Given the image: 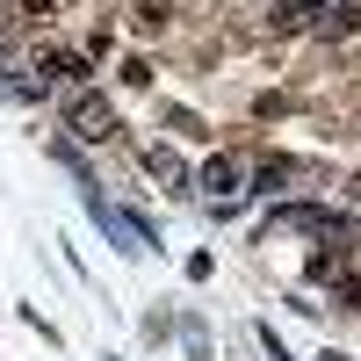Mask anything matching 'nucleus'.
<instances>
[{
	"label": "nucleus",
	"mask_w": 361,
	"mask_h": 361,
	"mask_svg": "<svg viewBox=\"0 0 361 361\" xmlns=\"http://www.w3.org/2000/svg\"><path fill=\"white\" fill-rule=\"evenodd\" d=\"M44 66H51L58 80H66V87H87V80H94V66H87V58H80V51H51V58H44Z\"/></svg>",
	"instance_id": "obj_5"
},
{
	"label": "nucleus",
	"mask_w": 361,
	"mask_h": 361,
	"mask_svg": "<svg viewBox=\"0 0 361 361\" xmlns=\"http://www.w3.org/2000/svg\"><path fill=\"white\" fill-rule=\"evenodd\" d=\"M354 202H361V180H354Z\"/></svg>",
	"instance_id": "obj_14"
},
{
	"label": "nucleus",
	"mask_w": 361,
	"mask_h": 361,
	"mask_svg": "<svg viewBox=\"0 0 361 361\" xmlns=\"http://www.w3.org/2000/svg\"><path fill=\"white\" fill-rule=\"evenodd\" d=\"M325 8H340V0H289V15L304 22V15H325Z\"/></svg>",
	"instance_id": "obj_9"
},
{
	"label": "nucleus",
	"mask_w": 361,
	"mask_h": 361,
	"mask_svg": "<svg viewBox=\"0 0 361 361\" xmlns=\"http://www.w3.org/2000/svg\"><path fill=\"white\" fill-rule=\"evenodd\" d=\"M145 166H152V180H166V188H188V166H180L173 152H159V145L145 152Z\"/></svg>",
	"instance_id": "obj_6"
},
{
	"label": "nucleus",
	"mask_w": 361,
	"mask_h": 361,
	"mask_svg": "<svg viewBox=\"0 0 361 361\" xmlns=\"http://www.w3.org/2000/svg\"><path fill=\"white\" fill-rule=\"evenodd\" d=\"M325 361H347V354H333V347H325Z\"/></svg>",
	"instance_id": "obj_13"
},
{
	"label": "nucleus",
	"mask_w": 361,
	"mask_h": 361,
	"mask_svg": "<svg viewBox=\"0 0 361 361\" xmlns=\"http://www.w3.org/2000/svg\"><path fill=\"white\" fill-rule=\"evenodd\" d=\"M260 347H267V361H289V354H282V340H275V325H260Z\"/></svg>",
	"instance_id": "obj_10"
},
{
	"label": "nucleus",
	"mask_w": 361,
	"mask_h": 361,
	"mask_svg": "<svg viewBox=\"0 0 361 361\" xmlns=\"http://www.w3.org/2000/svg\"><path fill=\"white\" fill-rule=\"evenodd\" d=\"M282 180H296V166H289V159H260V173H253V195H275Z\"/></svg>",
	"instance_id": "obj_7"
},
{
	"label": "nucleus",
	"mask_w": 361,
	"mask_h": 361,
	"mask_svg": "<svg viewBox=\"0 0 361 361\" xmlns=\"http://www.w3.org/2000/svg\"><path fill=\"white\" fill-rule=\"evenodd\" d=\"M66 123H73L80 145H109V137H116V109H109L102 94H73V102H66Z\"/></svg>",
	"instance_id": "obj_1"
},
{
	"label": "nucleus",
	"mask_w": 361,
	"mask_h": 361,
	"mask_svg": "<svg viewBox=\"0 0 361 361\" xmlns=\"http://www.w3.org/2000/svg\"><path fill=\"white\" fill-rule=\"evenodd\" d=\"M22 15H44L51 22V0H22Z\"/></svg>",
	"instance_id": "obj_12"
},
{
	"label": "nucleus",
	"mask_w": 361,
	"mask_h": 361,
	"mask_svg": "<svg viewBox=\"0 0 361 361\" xmlns=\"http://www.w3.org/2000/svg\"><path fill=\"white\" fill-rule=\"evenodd\" d=\"M318 37H325V44H347V37H361V0H340L333 15H318Z\"/></svg>",
	"instance_id": "obj_3"
},
{
	"label": "nucleus",
	"mask_w": 361,
	"mask_h": 361,
	"mask_svg": "<svg viewBox=\"0 0 361 361\" xmlns=\"http://www.w3.org/2000/svg\"><path fill=\"white\" fill-rule=\"evenodd\" d=\"M166 22V0H137V29H159Z\"/></svg>",
	"instance_id": "obj_8"
},
{
	"label": "nucleus",
	"mask_w": 361,
	"mask_h": 361,
	"mask_svg": "<svg viewBox=\"0 0 361 361\" xmlns=\"http://www.w3.org/2000/svg\"><path fill=\"white\" fill-rule=\"evenodd\" d=\"M275 224H289V231H347V217H333L325 202H282L275 217H267V231Z\"/></svg>",
	"instance_id": "obj_2"
},
{
	"label": "nucleus",
	"mask_w": 361,
	"mask_h": 361,
	"mask_svg": "<svg viewBox=\"0 0 361 361\" xmlns=\"http://www.w3.org/2000/svg\"><path fill=\"white\" fill-rule=\"evenodd\" d=\"M340 304H347V311H361V282H340Z\"/></svg>",
	"instance_id": "obj_11"
},
{
	"label": "nucleus",
	"mask_w": 361,
	"mask_h": 361,
	"mask_svg": "<svg viewBox=\"0 0 361 361\" xmlns=\"http://www.w3.org/2000/svg\"><path fill=\"white\" fill-rule=\"evenodd\" d=\"M238 173H246V166H238L231 152H217V159H202V173H195V188H209V195H231V188H238Z\"/></svg>",
	"instance_id": "obj_4"
}]
</instances>
